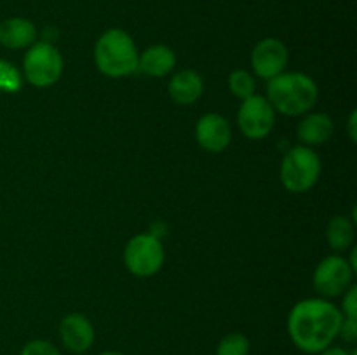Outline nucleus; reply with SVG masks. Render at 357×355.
<instances>
[{"label": "nucleus", "mask_w": 357, "mask_h": 355, "mask_svg": "<svg viewBox=\"0 0 357 355\" xmlns=\"http://www.w3.org/2000/svg\"><path fill=\"white\" fill-rule=\"evenodd\" d=\"M340 308L326 298H307L296 303L288 317V333L300 352L316 355L331 347L340 333Z\"/></svg>", "instance_id": "nucleus-1"}, {"label": "nucleus", "mask_w": 357, "mask_h": 355, "mask_svg": "<svg viewBox=\"0 0 357 355\" xmlns=\"http://www.w3.org/2000/svg\"><path fill=\"white\" fill-rule=\"evenodd\" d=\"M319 97V89L312 77L302 72H282L268 80L267 100L275 111L298 117L312 110Z\"/></svg>", "instance_id": "nucleus-2"}, {"label": "nucleus", "mask_w": 357, "mask_h": 355, "mask_svg": "<svg viewBox=\"0 0 357 355\" xmlns=\"http://www.w3.org/2000/svg\"><path fill=\"white\" fill-rule=\"evenodd\" d=\"M138 49L128 31L107 30L94 45V61L103 75L112 79L128 77L138 70Z\"/></svg>", "instance_id": "nucleus-3"}, {"label": "nucleus", "mask_w": 357, "mask_h": 355, "mask_svg": "<svg viewBox=\"0 0 357 355\" xmlns=\"http://www.w3.org/2000/svg\"><path fill=\"white\" fill-rule=\"evenodd\" d=\"M321 159L310 146H293L281 164V183L291 194H303L317 183Z\"/></svg>", "instance_id": "nucleus-4"}, {"label": "nucleus", "mask_w": 357, "mask_h": 355, "mask_svg": "<svg viewBox=\"0 0 357 355\" xmlns=\"http://www.w3.org/2000/svg\"><path fill=\"white\" fill-rule=\"evenodd\" d=\"M24 79L35 87H51L63 73V56L51 42H35L23 58Z\"/></svg>", "instance_id": "nucleus-5"}, {"label": "nucleus", "mask_w": 357, "mask_h": 355, "mask_svg": "<svg viewBox=\"0 0 357 355\" xmlns=\"http://www.w3.org/2000/svg\"><path fill=\"white\" fill-rule=\"evenodd\" d=\"M164 256L162 242L152 233H139L126 244L124 263L135 277L155 275L162 268Z\"/></svg>", "instance_id": "nucleus-6"}, {"label": "nucleus", "mask_w": 357, "mask_h": 355, "mask_svg": "<svg viewBox=\"0 0 357 355\" xmlns=\"http://www.w3.org/2000/svg\"><path fill=\"white\" fill-rule=\"evenodd\" d=\"M237 124L241 132L250 139H264L272 132L275 125V110L267 97L257 96L243 100L237 113Z\"/></svg>", "instance_id": "nucleus-7"}, {"label": "nucleus", "mask_w": 357, "mask_h": 355, "mask_svg": "<svg viewBox=\"0 0 357 355\" xmlns=\"http://www.w3.org/2000/svg\"><path fill=\"white\" fill-rule=\"evenodd\" d=\"M354 268L342 256H326L314 271V287L324 298H337L351 287Z\"/></svg>", "instance_id": "nucleus-8"}, {"label": "nucleus", "mask_w": 357, "mask_h": 355, "mask_svg": "<svg viewBox=\"0 0 357 355\" xmlns=\"http://www.w3.org/2000/svg\"><path fill=\"white\" fill-rule=\"evenodd\" d=\"M289 61L288 47L282 40L274 37L264 38L255 45L251 52V66L260 79L271 80L284 72Z\"/></svg>", "instance_id": "nucleus-9"}, {"label": "nucleus", "mask_w": 357, "mask_h": 355, "mask_svg": "<svg viewBox=\"0 0 357 355\" xmlns=\"http://www.w3.org/2000/svg\"><path fill=\"white\" fill-rule=\"evenodd\" d=\"M59 341L72 354H86L94 343V326L82 313H70L59 322Z\"/></svg>", "instance_id": "nucleus-10"}, {"label": "nucleus", "mask_w": 357, "mask_h": 355, "mask_svg": "<svg viewBox=\"0 0 357 355\" xmlns=\"http://www.w3.org/2000/svg\"><path fill=\"white\" fill-rule=\"evenodd\" d=\"M195 138L206 152L220 153L232 141V129L223 115L206 113L195 125Z\"/></svg>", "instance_id": "nucleus-11"}, {"label": "nucleus", "mask_w": 357, "mask_h": 355, "mask_svg": "<svg viewBox=\"0 0 357 355\" xmlns=\"http://www.w3.org/2000/svg\"><path fill=\"white\" fill-rule=\"evenodd\" d=\"M169 96L178 104H192L204 93V80L195 70H181L169 80Z\"/></svg>", "instance_id": "nucleus-12"}, {"label": "nucleus", "mask_w": 357, "mask_h": 355, "mask_svg": "<svg viewBox=\"0 0 357 355\" xmlns=\"http://www.w3.org/2000/svg\"><path fill=\"white\" fill-rule=\"evenodd\" d=\"M37 40V28L24 17H9L0 23V44L7 49L30 47Z\"/></svg>", "instance_id": "nucleus-13"}, {"label": "nucleus", "mask_w": 357, "mask_h": 355, "mask_svg": "<svg viewBox=\"0 0 357 355\" xmlns=\"http://www.w3.org/2000/svg\"><path fill=\"white\" fill-rule=\"evenodd\" d=\"M176 65V54L164 44L152 45L138 56V70L149 77H166Z\"/></svg>", "instance_id": "nucleus-14"}, {"label": "nucleus", "mask_w": 357, "mask_h": 355, "mask_svg": "<svg viewBox=\"0 0 357 355\" xmlns=\"http://www.w3.org/2000/svg\"><path fill=\"white\" fill-rule=\"evenodd\" d=\"M335 122L326 113H310L298 124L296 134L303 146H317L333 136Z\"/></svg>", "instance_id": "nucleus-15"}, {"label": "nucleus", "mask_w": 357, "mask_h": 355, "mask_svg": "<svg viewBox=\"0 0 357 355\" xmlns=\"http://www.w3.org/2000/svg\"><path fill=\"white\" fill-rule=\"evenodd\" d=\"M354 237V221L351 218L338 214L330 219V223L326 226V240L331 246V249L338 251V253H344V251H347L352 246Z\"/></svg>", "instance_id": "nucleus-16"}, {"label": "nucleus", "mask_w": 357, "mask_h": 355, "mask_svg": "<svg viewBox=\"0 0 357 355\" xmlns=\"http://www.w3.org/2000/svg\"><path fill=\"white\" fill-rule=\"evenodd\" d=\"M229 89L236 97L246 100L253 96L257 90V80L246 70H234L229 75Z\"/></svg>", "instance_id": "nucleus-17"}, {"label": "nucleus", "mask_w": 357, "mask_h": 355, "mask_svg": "<svg viewBox=\"0 0 357 355\" xmlns=\"http://www.w3.org/2000/svg\"><path fill=\"white\" fill-rule=\"evenodd\" d=\"M250 340L243 333H229L220 340L216 355H250Z\"/></svg>", "instance_id": "nucleus-18"}, {"label": "nucleus", "mask_w": 357, "mask_h": 355, "mask_svg": "<svg viewBox=\"0 0 357 355\" xmlns=\"http://www.w3.org/2000/svg\"><path fill=\"white\" fill-rule=\"evenodd\" d=\"M23 86V75L13 63L0 59V90L17 93Z\"/></svg>", "instance_id": "nucleus-19"}, {"label": "nucleus", "mask_w": 357, "mask_h": 355, "mask_svg": "<svg viewBox=\"0 0 357 355\" xmlns=\"http://www.w3.org/2000/svg\"><path fill=\"white\" fill-rule=\"evenodd\" d=\"M20 355H61V352L47 340H31L24 345Z\"/></svg>", "instance_id": "nucleus-20"}, {"label": "nucleus", "mask_w": 357, "mask_h": 355, "mask_svg": "<svg viewBox=\"0 0 357 355\" xmlns=\"http://www.w3.org/2000/svg\"><path fill=\"white\" fill-rule=\"evenodd\" d=\"M342 315L344 319H357V287L351 285L344 292V305H342Z\"/></svg>", "instance_id": "nucleus-21"}, {"label": "nucleus", "mask_w": 357, "mask_h": 355, "mask_svg": "<svg viewBox=\"0 0 357 355\" xmlns=\"http://www.w3.org/2000/svg\"><path fill=\"white\" fill-rule=\"evenodd\" d=\"M338 336L344 338L347 343H354L357 340V319H344L340 326V333Z\"/></svg>", "instance_id": "nucleus-22"}, {"label": "nucleus", "mask_w": 357, "mask_h": 355, "mask_svg": "<svg viewBox=\"0 0 357 355\" xmlns=\"http://www.w3.org/2000/svg\"><path fill=\"white\" fill-rule=\"evenodd\" d=\"M317 355H357V350H345L342 347H328Z\"/></svg>", "instance_id": "nucleus-23"}, {"label": "nucleus", "mask_w": 357, "mask_h": 355, "mask_svg": "<svg viewBox=\"0 0 357 355\" xmlns=\"http://www.w3.org/2000/svg\"><path fill=\"white\" fill-rule=\"evenodd\" d=\"M349 131H351V139L356 141V111H352L349 118Z\"/></svg>", "instance_id": "nucleus-24"}, {"label": "nucleus", "mask_w": 357, "mask_h": 355, "mask_svg": "<svg viewBox=\"0 0 357 355\" xmlns=\"http://www.w3.org/2000/svg\"><path fill=\"white\" fill-rule=\"evenodd\" d=\"M100 355H126V354H122V352H117V350H108V352H103V354H100Z\"/></svg>", "instance_id": "nucleus-25"}]
</instances>
